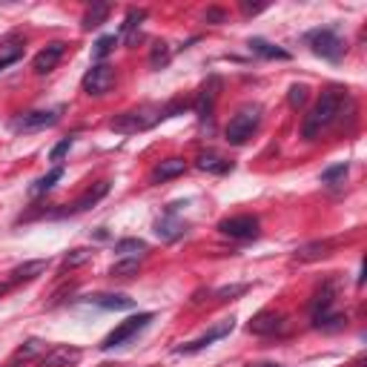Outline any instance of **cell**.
Segmentation results:
<instances>
[{
  "label": "cell",
  "mask_w": 367,
  "mask_h": 367,
  "mask_svg": "<svg viewBox=\"0 0 367 367\" xmlns=\"http://www.w3.org/2000/svg\"><path fill=\"white\" fill-rule=\"evenodd\" d=\"M344 101H347V92H344L341 86L324 89L321 98L316 101V106L304 115V124H301V135H304V138H307V141H316L319 135L341 115Z\"/></svg>",
  "instance_id": "6da1fadb"
},
{
  "label": "cell",
  "mask_w": 367,
  "mask_h": 367,
  "mask_svg": "<svg viewBox=\"0 0 367 367\" xmlns=\"http://www.w3.org/2000/svg\"><path fill=\"white\" fill-rule=\"evenodd\" d=\"M258 124H261V106H241L233 118H229V124L224 129L227 144L244 147L250 138H253V132L258 129Z\"/></svg>",
  "instance_id": "7a4b0ae2"
},
{
  "label": "cell",
  "mask_w": 367,
  "mask_h": 367,
  "mask_svg": "<svg viewBox=\"0 0 367 367\" xmlns=\"http://www.w3.org/2000/svg\"><path fill=\"white\" fill-rule=\"evenodd\" d=\"M161 121V109H152V106H141V109H129L115 115L109 121L112 132H121V135H135V132H144L149 126H156Z\"/></svg>",
  "instance_id": "3957f363"
},
{
  "label": "cell",
  "mask_w": 367,
  "mask_h": 367,
  "mask_svg": "<svg viewBox=\"0 0 367 367\" xmlns=\"http://www.w3.org/2000/svg\"><path fill=\"white\" fill-rule=\"evenodd\" d=\"M307 44H310V49L324 57V61H341V55H344V41L336 35V29H313V32H307Z\"/></svg>",
  "instance_id": "277c9868"
},
{
  "label": "cell",
  "mask_w": 367,
  "mask_h": 367,
  "mask_svg": "<svg viewBox=\"0 0 367 367\" xmlns=\"http://www.w3.org/2000/svg\"><path fill=\"white\" fill-rule=\"evenodd\" d=\"M152 321V313H138V316H129L126 321H121L115 330L98 344V350H115V347H121V344H126L132 336H138L144 327Z\"/></svg>",
  "instance_id": "5b68a950"
},
{
  "label": "cell",
  "mask_w": 367,
  "mask_h": 367,
  "mask_svg": "<svg viewBox=\"0 0 367 367\" xmlns=\"http://www.w3.org/2000/svg\"><path fill=\"white\" fill-rule=\"evenodd\" d=\"M84 92L89 95V98H104V95L115 86V66L109 64H95L81 81Z\"/></svg>",
  "instance_id": "8992f818"
},
{
  "label": "cell",
  "mask_w": 367,
  "mask_h": 367,
  "mask_svg": "<svg viewBox=\"0 0 367 367\" xmlns=\"http://www.w3.org/2000/svg\"><path fill=\"white\" fill-rule=\"evenodd\" d=\"M218 233L233 238V241H247L258 236V218L256 216H229L218 221Z\"/></svg>",
  "instance_id": "52a82bcc"
},
{
  "label": "cell",
  "mask_w": 367,
  "mask_h": 367,
  "mask_svg": "<svg viewBox=\"0 0 367 367\" xmlns=\"http://www.w3.org/2000/svg\"><path fill=\"white\" fill-rule=\"evenodd\" d=\"M84 359V350L75 344H55L37 359V367H75Z\"/></svg>",
  "instance_id": "ba28073f"
},
{
  "label": "cell",
  "mask_w": 367,
  "mask_h": 367,
  "mask_svg": "<svg viewBox=\"0 0 367 367\" xmlns=\"http://www.w3.org/2000/svg\"><path fill=\"white\" fill-rule=\"evenodd\" d=\"M233 327H236V319H227V321H221L218 327H212V330L207 333V336H201V339H196V341H187V344H181V347H176V356H192V353H201L204 347H209L212 341H218V339H224V336H229L233 333Z\"/></svg>",
  "instance_id": "9c48e42d"
},
{
  "label": "cell",
  "mask_w": 367,
  "mask_h": 367,
  "mask_svg": "<svg viewBox=\"0 0 367 367\" xmlns=\"http://www.w3.org/2000/svg\"><path fill=\"white\" fill-rule=\"evenodd\" d=\"M57 124V112H46V109H37V112H26V115H17L12 121L15 132H37V129H46Z\"/></svg>",
  "instance_id": "30bf717a"
},
{
  "label": "cell",
  "mask_w": 367,
  "mask_h": 367,
  "mask_svg": "<svg viewBox=\"0 0 367 367\" xmlns=\"http://www.w3.org/2000/svg\"><path fill=\"white\" fill-rule=\"evenodd\" d=\"M64 55H66V44H64V41H52V44H46L41 52L35 55L32 69H35L37 75H46V72H52L57 64H61Z\"/></svg>",
  "instance_id": "8fae6325"
},
{
  "label": "cell",
  "mask_w": 367,
  "mask_h": 367,
  "mask_svg": "<svg viewBox=\"0 0 367 367\" xmlns=\"http://www.w3.org/2000/svg\"><path fill=\"white\" fill-rule=\"evenodd\" d=\"M333 304H336V284H333V281H324L321 290L313 296V304H310L313 324L321 321L324 316H330V313H333Z\"/></svg>",
  "instance_id": "7c38bea8"
},
{
  "label": "cell",
  "mask_w": 367,
  "mask_h": 367,
  "mask_svg": "<svg viewBox=\"0 0 367 367\" xmlns=\"http://www.w3.org/2000/svg\"><path fill=\"white\" fill-rule=\"evenodd\" d=\"M187 172V161L184 158H164L152 167L149 172V184H164V181H172Z\"/></svg>",
  "instance_id": "4fadbf2b"
},
{
  "label": "cell",
  "mask_w": 367,
  "mask_h": 367,
  "mask_svg": "<svg viewBox=\"0 0 367 367\" xmlns=\"http://www.w3.org/2000/svg\"><path fill=\"white\" fill-rule=\"evenodd\" d=\"M218 89H221V81H218V75H209V81L201 86L198 92V98H196V115L204 121L209 118V112H212V104H216L218 98Z\"/></svg>",
  "instance_id": "5bb4252c"
},
{
  "label": "cell",
  "mask_w": 367,
  "mask_h": 367,
  "mask_svg": "<svg viewBox=\"0 0 367 367\" xmlns=\"http://www.w3.org/2000/svg\"><path fill=\"white\" fill-rule=\"evenodd\" d=\"M49 270V258H35V261H23L17 264L9 273V284H23V281H35L37 276H44Z\"/></svg>",
  "instance_id": "9a60e30c"
},
{
  "label": "cell",
  "mask_w": 367,
  "mask_h": 367,
  "mask_svg": "<svg viewBox=\"0 0 367 367\" xmlns=\"http://www.w3.org/2000/svg\"><path fill=\"white\" fill-rule=\"evenodd\" d=\"M106 196H109V181H98V184H92V187L84 192V196L69 207V212H72V216H75V212H86V209H92L98 201H104Z\"/></svg>",
  "instance_id": "2e32d148"
},
{
  "label": "cell",
  "mask_w": 367,
  "mask_h": 367,
  "mask_svg": "<svg viewBox=\"0 0 367 367\" xmlns=\"http://www.w3.org/2000/svg\"><path fill=\"white\" fill-rule=\"evenodd\" d=\"M250 333L256 336H273L279 330H284V316H276V313H258L253 321L247 324Z\"/></svg>",
  "instance_id": "e0dca14e"
},
{
  "label": "cell",
  "mask_w": 367,
  "mask_h": 367,
  "mask_svg": "<svg viewBox=\"0 0 367 367\" xmlns=\"http://www.w3.org/2000/svg\"><path fill=\"white\" fill-rule=\"evenodd\" d=\"M147 21V9H129L126 12V21L121 26V35L126 37V46H135L141 37V23Z\"/></svg>",
  "instance_id": "ac0fdd59"
},
{
  "label": "cell",
  "mask_w": 367,
  "mask_h": 367,
  "mask_svg": "<svg viewBox=\"0 0 367 367\" xmlns=\"http://www.w3.org/2000/svg\"><path fill=\"white\" fill-rule=\"evenodd\" d=\"M196 167H198L201 172H209V176H227V172L233 169V161L221 158L218 152H201L198 161H196Z\"/></svg>",
  "instance_id": "d6986e66"
},
{
  "label": "cell",
  "mask_w": 367,
  "mask_h": 367,
  "mask_svg": "<svg viewBox=\"0 0 367 367\" xmlns=\"http://www.w3.org/2000/svg\"><path fill=\"white\" fill-rule=\"evenodd\" d=\"M46 350H49L46 341H44V339H37V336H32V339H26V341L15 350L12 361H15V364H21V361H23V364H26V361H32V359H41Z\"/></svg>",
  "instance_id": "ffe728a7"
},
{
  "label": "cell",
  "mask_w": 367,
  "mask_h": 367,
  "mask_svg": "<svg viewBox=\"0 0 367 367\" xmlns=\"http://www.w3.org/2000/svg\"><path fill=\"white\" fill-rule=\"evenodd\" d=\"M250 46V52L253 55H258V57H267V61H290V55L287 49H281V46H273V44H267V41H261V37H253V41L247 44Z\"/></svg>",
  "instance_id": "44dd1931"
},
{
  "label": "cell",
  "mask_w": 367,
  "mask_h": 367,
  "mask_svg": "<svg viewBox=\"0 0 367 367\" xmlns=\"http://www.w3.org/2000/svg\"><path fill=\"white\" fill-rule=\"evenodd\" d=\"M333 241H310V244H301L296 250V261H319L324 256H330Z\"/></svg>",
  "instance_id": "7402d4cb"
},
{
  "label": "cell",
  "mask_w": 367,
  "mask_h": 367,
  "mask_svg": "<svg viewBox=\"0 0 367 367\" xmlns=\"http://www.w3.org/2000/svg\"><path fill=\"white\" fill-rule=\"evenodd\" d=\"M172 212H176V209H169V216L161 218V221L156 224V233H158L164 241H172V238L184 236V221H178L176 216H172Z\"/></svg>",
  "instance_id": "603a6c76"
},
{
  "label": "cell",
  "mask_w": 367,
  "mask_h": 367,
  "mask_svg": "<svg viewBox=\"0 0 367 367\" xmlns=\"http://www.w3.org/2000/svg\"><path fill=\"white\" fill-rule=\"evenodd\" d=\"M95 304L101 307V310H132L135 301L121 296V293H106V296H98V299H92Z\"/></svg>",
  "instance_id": "cb8c5ba5"
},
{
  "label": "cell",
  "mask_w": 367,
  "mask_h": 367,
  "mask_svg": "<svg viewBox=\"0 0 367 367\" xmlns=\"http://www.w3.org/2000/svg\"><path fill=\"white\" fill-rule=\"evenodd\" d=\"M115 253H118L121 258H141L147 253V241H141V238H121L118 244H115Z\"/></svg>",
  "instance_id": "d4e9b609"
},
{
  "label": "cell",
  "mask_w": 367,
  "mask_h": 367,
  "mask_svg": "<svg viewBox=\"0 0 367 367\" xmlns=\"http://www.w3.org/2000/svg\"><path fill=\"white\" fill-rule=\"evenodd\" d=\"M138 270H141V258H121L109 267V276L112 279H132V276H138Z\"/></svg>",
  "instance_id": "484cf974"
},
{
  "label": "cell",
  "mask_w": 367,
  "mask_h": 367,
  "mask_svg": "<svg viewBox=\"0 0 367 367\" xmlns=\"http://www.w3.org/2000/svg\"><path fill=\"white\" fill-rule=\"evenodd\" d=\"M106 17H109V6L106 3H95V6H89L86 9V15H84V29L86 32H92V29H98L104 21H106Z\"/></svg>",
  "instance_id": "4316f807"
},
{
  "label": "cell",
  "mask_w": 367,
  "mask_h": 367,
  "mask_svg": "<svg viewBox=\"0 0 367 367\" xmlns=\"http://www.w3.org/2000/svg\"><path fill=\"white\" fill-rule=\"evenodd\" d=\"M64 178V167H55V169H49L44 178H37L35 181V187H32V196H44V192H49L57 181Z\"/></svg>",
  "instance_id": "83f0119b"
},
{
  "label": "cell",
  "mask_w": 367,
  "mask_h": 367,
  "mask_svg": "<svg viewBox=\"0 0 367 367\" xmlns=\"http://www.w3.org/2000/svg\"><path fill=\"white\" fill-rule=\"evenodd\" d=\"M169 57H172L169 44H164V41L152 44V52H149V66H152V69H164V66L169 64Z\"/></svg>",
  "instance_id": "f1b7e54d"
},
{
  "label": "cell",
  "mask_w": 367,
  "mask_h": 367,
  "mask_svg": "<svg viewBox=\"0 0 367 367\" xmlns=\"http://www.w3.org/2000/svg\"><path fill=\"white\" fill-rule=\"evenodd\" d=\"M92 253H95V250H89V247H78V250H72V253H66V256H64V267H66V270L81 267V264H86V261L92 258Z\"/></svg>",
  "instance_id": "f546056e"
},
{
  "label": "cell",
  "mask_w": 367,
  "mask_h": 367,
  "mask_svg": "<svg viewBox=\"0 0 367 367\" xmlns=\"http://www.w3.org/2000/svg\"><path fill=\"white\" fill-rule=\"evenodd\" d=\"M115 44H118V37H115V35H104L101 41L95 44V49H92V57H95V61H101V64H104V57H106V55L115 49Z\"/></svg>",
  "instance_id": "4dcf8cb0"
},
{
  "label": "cell",
  "mask_w": 367,
  "mask_h": 367,
  "mask_svg": "<svg viewBox=\"0 0 367 367\" xmlns=\"http://www.w3.org/2000/svg\"><path fill=\"white\" fill-rule=\"evenodd\" d=\"M344 176H347V164L327 167V169L321 172V184H327V187H333V184H341V181H344Z\"/></svg>",
  "instance_id": "1f68e13d"
},
{
  "label": "cell",
  "mask_w": 367,
  "mask_h": 367,
  "mask_svg": "<svg viewBox=\"0 0 367 367\" xmlns=\"http://www.w3.org/2000/svg\"><path fill=\"white\" fill-rule=\"evenodd\" d=\"M307 92H310V89H307L304 84H293V86H290V92H287V104L293 106V109H301L307 104Z\"/></svg>",
  "instance_id": "d6a6232c"
},
{
  "label": "cell",
  "mask_w": 367,
  "mask_h": 367,
  "mask_svg": "<svg viewBox=\"0 0 367 367\" xmlns=\"http://www.w3.org/2000/svg\"><path fill=\"white\" fill-rule=\"evenodd\" d=\"M247 290H250L247 284H233V287H221L218 293H216V299H218V301H229V299H236V296H244Z\"/></svg>",
  "instance_id": "836d02e7"
},
{
  "label": "cell",
  "mask_w": 367,
  "mask_h": 367,
  "mask_svg": "<svg viewBox=\"0 0 367 367\" xmlns=\"http://www.w3.org/2000/svg\"><path fill=\"white\" fill-rule=\"evenodd\" d=\"M72 144H75L72 138H64L61 144H55V147H52V152H49V161H64V158L69 156V149H72Z\"/></svg>",
  "instance_id": "e575fe53"
},
{
  "label": "cell",
  "mask_w": 367,
  "mask_h": 367,
  "mask_svg": "<svg viewBox=\"0 0 367 367\" xmlns=\"http://www.w3.org/2000/svg\"><path fill=\"white\" fill-rule=\"evenodd\" d=\"M204 21H207V23H212V26H218V23H224V21H227V12H224V9H218V6H212V9H207V12H204Z\"/></svg>",
  "instance_id": "d590c367"
},
{
  "label": "cell",
  "mask_w": 367,
  "mask_h": 367,
  "mask_svg": "<svg viewBox=\"0 0 367 367\" xmlns=\"http://www.w3.org/2000/svg\"><path fill=\"white\" fill-rule=\"evenodd\" d=\"M267 6L264 3H241V15H247V17H253V15H261Z\"/></svg>",
  "instance_id": "8d00e7d4"
},
{
  "label": "cell",
  "mask_w": 367,
  "mask_h": 367,
  "mask_svg": "<svg viewBox=\"0 0 367 367\" xmlns=\"http://www.w3.org/2000/svg\"><path fill=\"white\" fill-rule=\"evenodd\" d=\"M17 61H21V52H12L6 57H0V72H3L6 66H12V64H17Z\"/></svg>",
  "instance_id": "74e56055"
},
{
  "label": "cell",
  "mask_w": 367,
  "mask_h": 367,
  "mask_svg": "<svg viewBox=\"0 0 367 367\" xmlns=\"http://www.w3.org/2000/svg\"><path fill=\"white\" fill-rule=\"evenodd\" d=\"M9 287H12V284H9V281H0V299H3V296H6V293H9Z\"/></svg>",
  "instance_id": "f35d334b"
},
{
  "label": "cell",
  "mask_w": 367,
  "mask_h": 367,
  "mask_svg": "<svg viewBox=\"0 0 367 367\" xmlns=\"http://www.w3.org/2000/svg\"><path fill=\"white\" fill-rule=\"evenodd\" d=\"M250 367H281V364H273V361H264V364H250Z\"/></svg>",
  "instance_id": "ab89813d"
},
{
  "label": "cell",
  "mask_w": 367,
  "mask_h": 367,
  "mask_svg": "<svg viewBox=\"0 0 367 367\" xmlns=\"http://www.w3.org/2000/svg\"><path fill=\"white\" fill-rule=\"evenodd\" d=\"M6 367H21V364H15V361H12V364H6Z\"/></svg>",
  "instance_id": "60d3db41"
},
{
  "label": "cell",
  "mask_w": 367,
  "mask_h": 367,
  "mask_svg": "<svg viewBox=\"0 0 367 367\" xmlns=\"http://www.w3.org/2000/svg\"><path fill=\"white\" fill-rule=\"evenodd\" d=\"M104 367H118V364H104Z\"/></svg>",
  "instance_id": "b9f144b4"
}]
</instances>
